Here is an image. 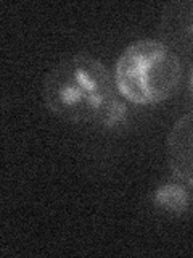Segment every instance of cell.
<instances>
[{
    "label": "cell",
    "mask_w": 193,
    "mask_h": 258,
    "mask_svg": "<svg viewBox=\"0 0 193 258\" xmlns=\"http://www.w3.org/2000/svg\"><path fill=\"white\" fill-rule=\"evenodd\" d=\"M115 76L88 53H76L58 61L44 78L42 97L48 111L69 123L103 127L116 97Z\"/></svg>",
    "instance_id": "1"
},
{
    "label": "cell",
    "mask_w": 193,
    "mask_h": 258,
    "mask_svg": "<svg viewBox=\"0 0 193 258\" xmlns=\"http://www.w3.org/2000/svg\"><path fill=\"white\" fill-rule=\"evenodd\" d=\"M180 81V56L163 40H135L124 48L115 64L118 91L135 105H156L171 99Z\"/></svg>",
    "instance_id": "2"
},
{
    "label": "cell",
    "mask_w": 193,
    "mask_h": 258,
    "mask_svg": "<svg viewBox=\"0 0 193 258\" xmlns=\"http://www.w3.org/2000/svg\"><path fill=\"white\" fill-rule=\"evenodd\" d=\"M166 150L174 176L193 185V111L174 123L167 134Z\"/></svg>",
    "instance_id": "3"
},
{
    "label": "cell",
    "mask_w": 193,
    "mask_h": 258,
    "mask_svg": "<svg viewBox=\"0 0 193 258\" xmlns=\"http://www.w3.org/2000/svg\"><path fill=\"white\" fill-rule=\"evenodd\" d=\"M161 37L179 55H193V2H174L164 8L161 18Z\"/></svg>",
    "instance_id": "4"
},
{
    "label": "cell",
    "mask_w": 193,
    "mask_h": 258,
    "mask_svg": "<svg viewBox=\"0 0 193 258\" xmlns=\"http://www.w3.org/2000/svg\"><path fill=\"white\" fill-rule=\"evenodd\" d=\"M151 200L158 210L171 215H182L191 205L190 190L180 182H164L158 185Z\"/></svg>",
    "instance_id": "5"
},
{
    "label": "cell",
    "mask_w": 193,
    "mask_h": 258,
    "mask_svg": "<svg viewBox=\"0 0 193 258\" xmlns=\"http://www.w3.org/2000/svg\"><path fill=\"white\" fill-rule=\"evenodd\" d=\"M190 89L193 92V68H191V73H190Z\"/></svg>",
    "instance_id": "6"
}]
</instances>
